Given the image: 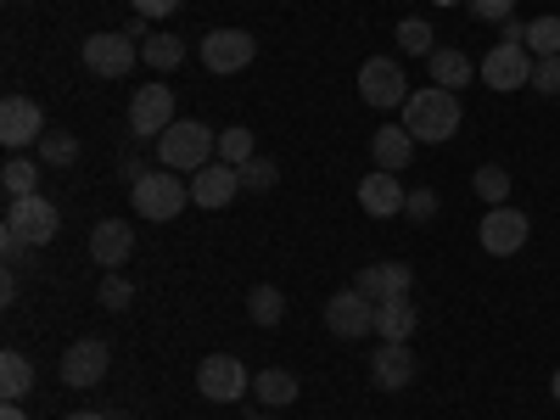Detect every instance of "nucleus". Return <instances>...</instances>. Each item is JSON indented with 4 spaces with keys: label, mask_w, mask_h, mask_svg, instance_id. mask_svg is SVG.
I'll list each match as a JSON object with an SVG mask.
<instances>
[{
    "label": "nucleus",
    "mask_w": 560,
    "mask_h": 420,
    "mask_svg": "<svg viewBox=\"0 0 560 420\" xmlns=\"http://www.w3.org/2000/svg\"><path fill=\"white\" fill-rule=\"evenodd\" d=\"M404 118V129L415 135V147H420V140H427V147H443V140H454L459 135V96H454V90H443V84H427V90H415V96L398 107Z\"/></svg>",
    "instance_id": "nucleus-1"
},
{
    "label": "nucleus",
    "mask_w": 560,
    "mask_h": 420,
    "mask_svg": "<svg viewBox=\"0 0 560 420\" xmlns=\"http://www.w3.org/2000/svg\"><path fill=\"white\" fill-rule=\"evenodd\" d=\"M219 158V135L213 124H197V118H174L163 135H158V163L174 168V174H197Z\"/></svg>",
    "instance_id": "nucleus-2"
},
{
    "label": "nucleus",
    "mask_w": 560,
    "mask_h": 420,
    "mask_svg": "<svg viewBox=\"0 0 560 420\" xmlns=\"http://www.w3.org/2000/svg\"><path fill=\"white\" fill-rule=\"evenodd\" d=\"M185 202H191V179H179L174 168H152L147 179H135V185H129V208H135L140 219H152V224L179 219Z\"/></svg>",
    "instance_id": "nucleus-3"
},
{
    "label": "nucleus",
    "mask_w": 560,
    "mask_h": 420,
    "mask_svg": "<svg viewBox=\"0 0 560 420\" xmlns=\"http://www.w3.org/2000/svg\"><path fill=\"white\" fill-rule=\"evenodd\" d=\"M409 96H415V90H409V79H404V68H398L393 57H370V62L359 68V102H364V107L393 113V107H404Z\"/></svg>",
    "instance_id": "nucleus-4"
},
{
    "label": "nucleus",
    "mask_w": 560,
    "mask_h": 420,
    "mask_svg": "<svg viewBox=\"0 0 560 420\" xmlns=\"http://www.w3.org/2000/svg\"><path fill=\"white\" fill-rule=\"evenodd\" d=\"M197 393L213 398V404H242V398L253 393L247 364H242L236 353H208V359L197 364Z\"/></svg>",
    "instance_id": "nucleus-5"
},
{
    "label": "nucleus",
    "mask_w": 560,
    "mask_h": 420,
    "mask_svg": "<svg viewBox=\"0 0 560 420\" xmlns=\"http://www.w3.org/2000/svg\"><path fill=\"white\" fill-rule=\"evenodd\" d=\"M477 236H482V253L488 258H516L522 247H527V236H533V219L522 213V208H488L482 213V230H477Z\"/></svg>",
    "instance_id": "nucleus-6"
},
{
    "label": "nucleus",
    "mask_w": 560,
    "mask_h": 420,
    "mask_svg": "<svg viewBox=\"0 0 560 420\" xmlns=\"http://www.w3.org/2000/svg\"><path fill=\"white\" fill-rule=\"evenodd\" d=\"M325 331L342 337V342H359L376 331V303H370L359 287H342L331 303H325Z\"/></svg>",
    "instance_id": "nucleus-7"
},
{
    "label": "nucleus",
    "mask_w": 560,
    "mask_h": 420,
    "mask_svg": "<svg viewBox=\"0 0 560 420\" xmlns=\"http://www.w3.org/2000/svg\"><path fill=\"white\" fill-rule=\"evenodd\" d=\"M202 62H208V73H242V68H253V57H258V39L247 34V28H213V34H202Z\"/></svg>",
    "instance_id": "nucleus-8"
},
{
    "label": "nucleus",
    "mask_w": 560,
    "mask_h": 420,
    "mask_svg": "<svg viewBox=\"0 0 560 420\" xmlns=\"http://www.w3.org/2000/svg\"><path fill=\"white\" fill-rule=\"evenodd\" d=\"M107 364H113V348H107L102 337H79L73 348H62L57 376H62V387L84 393V387H96V382L107 376Z\"/></svg>",
    "instance_id": "nucleus-9"
},
{
    "label": "nucleus",
    "mask_w": 560,
    "mask_h": 420,
    "mask_svg": "<svg viewBox=\"0 0 560 420\" xmlns=\"http://www.w3.org/2000/svg\"><path fill=\"white\" fill-rule=\"evenodd\" d=\"M135 39L118 28V34H90L84 45H79V62L96 73V79H129V68H135Z\"/></svg>",
    "instance_id": "nucleus-10"
},
{
    "label": "nucleus",
    "mask_w": 560,
    "mask_h": 420,
    "mask_svg": "<svg viewBox=\"0 0 560 420\" xmlns=\"http://www.w3.org/2000/svg\"><path fill=\"white\" fill-rule=\"evenodd\" d=\"M174 124V90L168 84H140L129 96V135L135 140H158Z\"/></svg>",
    "instance_id": "nucleus-11"
},
{
    "label": "nucleus",
    "mask_w": 560,
    "mask_h": 420,
    "mask_svg": "<svg viewBox=\"0 0 560 420\" xmlns=\"http://www.w3.org/2000/svg\"><path fill=\"white\" fill-rule=\"evenodd\" d=\"M0 224H12L28 247H45V242H57L62 213H57V202H45V197H18V202H7V219Z\"/></svg>",
    "instance_id": "nucleus-12"
},
{
    "label": "nucleus",
    "mask_w": 560,
    "mask_h": 420,
    "mask_svg": "<svg viewBox=\"0 0 560 420\" xmlns=\"http://www.w3.org/2000/svg\"><path fill=\"white\" fill-rule=\"evenodd\" d=\"M533 51H527V45H493V51L482 57V84L488 90H499V96H504V90H522V84H533Z\"/></svg>",
    "instance_id": "nucleus-13"
},
{
    "label": "nucleus",
    "mask_w": 560,
    "mask_h": 420,
    "mask_svg": "<svg viewBox=\"0 0 560 420\" xmlns=\"http://www.w3.org/2000/svg\"><path fill=\"white\" fill-rule=\"evenodd\" d=\"M236 197H242V168H230V163H208V168H197V174H191V202H197V208L219 213V208H230Z\"/></svg>",
    "instance_id": "nucleus-14"
},
{
    "label": "nucleus",
    "mask_w": 560,
    "mask_h": 420,
    "mask_svg": "<svg viewBox=\"0 0 560 420\" xmlns=\"http://www.w3.org/2000/svg\"><path fill=\"white\" fill-rule=\"evenodd\" d=\"M404 202H409V191H404L398 174L370 168V174L359 179V208H364L370 219H393V213H404Z\"/></svg>",
    "instance_id": "nucleus-15"
},
{
    "label": "nucleus",
    "mask_w": 560,
    "mask_h": 420,
    "mask_svg": "<svg viewBox=\"0 0 560 420\" xmlns=\"http://www.w3.org/2000/svg\"><path fill=\"white\" fill-rule=\"evenodd\" d=\"M353 287H359V292H364L370 303H387V298H409V287H415V269H409V264H398V258H387V264H364Z\"/></svg>",
    "instance_id": "nucleus-16"
},
{
    "label": "nucleus",
    "mask_w": 560,
    "mask_h": 420,
    "mask_svg": "<svg viewBox=\"0 0 560 420\" xmlns=\"http://www.w3.org/2000/svg\"><path fill=\"white\" fill-rule=\"evenodd\" d=\"M45 135V113H39V102H28V96H7L0 102V140L18 152V147H28V140H39Z\"/></svg>",
    "instance_id": "nucleus-17"
},
{
    "label": "nucleus",
    "mask_w": 560,
    "mask_h": 420,
    "mask_svg": "<svg viewBox=\"0 0 560 420\" xmlns=\"http://www.w3.org/2000/svg\"><path fill=\"white\" fill-rule=\"evenodd\" d=\"M370 382H376L382 393H404L415 382V353L409 342H382L376 353H370Z\"/></svg>",
    "instance_id": "nucleus-18"
},
{
    "label": "nucleus",
    "mask_w": 560,
    "mask_h": 420,
    "mask_svg": "<svg viewBox=\"0 0 560 420\" xmlns=\"http://www.w3.org/2000/svg\"><path fill=\"white\" fill-rule=\"evenodd\" d=\"M135 253V230L129 219H102L96 230H90V258H96L102 269H124Z\"/></svg>",
    "instance_id": "nucleus-19"
},
{
    "label": "nucleus",
    "mask_w": 560,
    "mask_h": 420,
    "mask_svg": "<svg viewBox=\"0 0 560 420\" xmlns=\"http://www.w3.org/2000/svg\"><path fill=\"white\" fill-rule=\"evenodd\" d=\"M370 158H376V168H387V174L409 168V158H415V135H409L404 124H382L376 135H370Z\"/></svg>",
    "instance_id": "nucleus-20"
},
{
    "label": "nucleus",
    "mask_w": 560,
    "mask_h": 420,
    "mask_svg": "<svg viewBox=\"0 0 560 420\" xmlns=\"http://www.w3.org/2000/svg\"><path fill=\"white\" fill-rule=\"evenodd\" d=\"M427 68H432V84H443V90H465L477 79V62L465 51H454V45H438V51L427 57Z\"/></svg>",
    "instance_id": "nucleus-21"
},
{
    "label": "nucleus",
    "mask_w": 560,
    "mask_h": 420,
    "mask_svg": "<svg viewBox=\"0 0 560 420\" xmlns=\"http://www.w3.org/2000/svg\"><path fill=\"white\" fill-rule=\"evenodd\" d=\"M415 325H420V314H415L409 298H387V303H376V337H382V342H409V337H415Z\"/></svg>",
    "instance_id": "nucleus-22"
},
{
    "label": "nucleus",
    "mask_w": 560,
    "mask_h": 420,
    "mask_svg": "<svg viewBox=\"0 0 560 420\" xmlns=\"http://www.w3.org/2000/svg\"><path fill=\"white\" fill-rule=\"evenodd\" d=\"M28 393H34V364H28V353L7 348V353H0V398L23 404Z\"/></svg>",
    "instance_id": "nucleus-23"
},
{
    "label": "nucleus",
    "mask_w": 560,
    "mask_h": 420,
    "mask_svg": "<svg viewBox=\"0 0 560 420\" xmlns=\"http://www.w3.org/2000/svg\"><path fill=\"white\" fill-rule=\"evenodd\" d=\"M258 404L264 409H292L298 404V376H292V370H258Z\"/></svg>",
    "instance_id": "nucleus-24"
},
{
    "label": "nucleus",
    "mask_w": 560,
    "mask_h": 420,
    "mask_svg": "<svg viewBox=\"0 0 560 420\" xmlns=\"http://www.w3.org/2000/svg\"><path fill=\"white\" fill-rule=\"evenodd\" d=\"M0 185H7V202L39 197V168H34L28 158H7V168H0Z\"/></svg>",
    "instance_id": "nucleus-25"
},
{
    "label": "nucleus",
    "mask_w": 560,
    "mask_h": 420,
    "mask_svg": "<svg viewBox=\"0 0 560 420\" xmlns=\"http://www.w3.org/2000/svg\"><path fill=\"white\" fill-rule=\"evenodd\" d=\"M247 314H253V325H264V331H269V325L287 319V292H280V287H253Z\"/></svg>",
    "instance_id": "nucleus-26"
},
{
    "label": "nucleus",
    "mask_w": 560,
    "mask_h": 420,
    "mask_svg": "<svg viewBox=\"0 0 560 420\" xmlns=\"http://www.w3.org/2000/svg\"><path fill=\"white\" fill-rule=\"evenodd\" d=\"M140 57H147L158 73H174V68L185 62V39H179V34H152L147 45H140Z\"/></svg>",
    "instance_id": "nucleus-27"
},
{
    "label": "nucleus",
    "mask_w": 560,
    "mask_h": 420,
    "mask_svg": "<svg viewBox=\"0 0 560 420\" xmlns=\"http://www.w3.org/2000/svg\"><path fill=\"white\" fill-rule=\"evenodd\" d=\"M247 158H258V147H253V129H247V124H230V129H219V163L242 168Z\"/></svg>",
    "instance_id": "nucleus-28"
},
{
    "label": "nucleus",
    "mask_w": 560,
    "mask_h": 420,
    "mask_svg": "<svg viewBox=\"0 0 560 420\" xmlns=\"http://www.w3.org/2000/svg\"><path fill=\"white\" fill-rule=\"evenodd\" d=\"M471 185H477V197H482L488 208H504V202H510V185H516V179H510V168H499V163H482Z\"/></svg>",
    "instance_id": "nucleus-29"
},
{
    "label": "nucleus",
    "mask_w": 560,
    "mask_h": 420,
    "mask_svg": "<svg viewBox=\"0 0 560 420\" xmlns=\"http://www.w3.org/2000/svg\"><path fill=\"white\" fill-rule=\"evenodd\" d=\"M522 45H527L533 57H560V18H555V12L533 18V23H527V39H522Z\"/></svg>",
    "instance_id": "nucleus-30"
},
{
    "label": "nucleus",
    "mask_w": 560,
    "mask_h": 420,
    "mask_svg": "<svg viewBox=\"0 0 560 420\" xmlns=\"http://www.w3.org/2000/svg\"><path fill=\"white\" fill-rule=\"evenodd\" d=\"M73 158H79V140H73L68 129H45V135H39V163H45V168H68Z\"/></svg>",
    "instance_id": "nucleus-31"
},
{
    "label": "nucleus",
    "mask_w": 560,
    "mask_h": 420,
    "mask_svg": "<svg viewBox=\"0 0 560 420\" xmlns=\"http://www.w3.org/2000/svg\"><path fill=\"white\" fill-rule=\"evenodd\" d=\"M96 303H102V308H113V314H124V308L135 303V287H129V275H124V269H102Z\"/></svg>",
    "instance_id": "nucleus-32"
},
{
    "label": "nucleus",
    "mask_w": 560,
    "mask_h": 420,
    "mask_svg": "<svg viewBox=\"0 0 560 420\" xmlns=\"http://www.w3.org/2000/svg\"><path fill=\"white\" fill-rule=\"evenodd\" d=\"M398 51L404 57H432L438 45H432V23L427 18H404L398 23Z\"/></svg>",
    "instance_id": "nucleus-33"
},
{
    "label": "nucleus",
    "mask_w": 560,
    "mask_h": 420,
    "mask_svg": "<svg viewBox=\"0 0 560 420\" xmlns=\"http://www.w3.org/2000/svg\"><path fill=\"white\" fill-rule=\"evenodd\" d=\"M275 179H280V168H275L269 158H247V163H242V191H253V197H258V191H275Z\"/></svg>",
    "instance_id": "nucleus-34"
},
{
    "label": "nucleus",
    "mask_w": 560,
    "mask_h": 420,
    "mask_svg": "<svg viewBox=\"0 0 560 420\" xmlns=\"http://www.w3.org/2000/svg\"><path fill=\"white\" fill-rule=\"evenodd\" d=\"M404 219H415V224L438 219V191H432V185H420V191H409V202H404Z\"/></svg>",
    "instance_id": "nucleus-35"
},
{
    "label": "nucleus",
    "mask_w": 560,
    "mask_h": 420,
    "mask_svg": "<svg viewBox=\"0 0 560 420\" xmlns=\"http://www.w3.org/2000/svg\"><path fill=\"white\" fill-rule=\"evenodd\" d=\"M533 90L538 96H560V57H538L533 62Z\"/></svg>",
    "instance_id": "nucleus-36"
},
{
    "label": "nucleus",
    "mask_w": 560,
    "mask_h": 420,
    "mask_svg": "<svg viewBox=\"0 0 560 420\" xmlns=\"http://www.w3.org/2000/svg\"><path fill=\"white\" fill-rule=\"evenodd\" d=\"M471 7V18H482V23H504L510 12H516V0H465Z\"/></svg>",
    "instance_id": "nucleus-37"
},
{
    "label": "nucleus",
    "mask_w": 560,
    "mask_h": 420,
    "mask_svg": "<svg viewBox=\"0 0 560 420\" xmlns=\"http://www.w3.org/2000/svg\"><path fill=\"white\" fill-rule=\"evenodd\" d=\"M0 253H7V264H23V258H28L34 247H28V242L18 236V230H12V224H0Z\"/></svg>",
    "instance_id": "nucleus-38"
},
{
    "label": "nucleus",
    "mask_w": 560,
    "mask_h": 420,
    "mask_svg": "<svg viewBox=\"0 0 560 420\" xmlns=\"http://www.w3.org/2000/svg\"><path fill=\"white\" fill-rule=\"evenodd\" d=\"M147 174H152V168H147V158H140V152H124V158H118V179H124V185L147 179Z\"/></svg>",
    "instance_id": "nucleus-39"
},
{
    "label": "nucleus",
    "mask_w": 560,
    "mask_h": 420,
    "mask_svg": "<svg viewBox=\"0 0 560 420\" xmlns=\"http://www.w3.org/2000/svg\"><path fill=\"white\" fill-rule=\"evenodd\" d=\"M168 12H179V0H135V18H168Z\"/></svg>",
    "instance_id": "nucleus-40"
},
{
    "label": "nucleus",
    "mask_w": 560,
    "mask_h": 420,
    "mask_svg": "<svg viewBox=\"0 0 560 420\" xmlns=\"http://www.w3.org/2000/svg\"><path fill=\"white\" fill-rule=\"evenodd\" d=\"M0 303H7V308L18 303V275H12V269H7V275H0Z\"/></svg>",
    "instance_id": "nucleus-41"
},
{
    "label": "nucleus",
    "mask_w": 560,
    "mask_h": 420,
    "mask_svg": "<svg viewBox=\"0 0 560 420\" xmlns=\"http://www.w3.org/2000/svg\"><path fill=\"white\" fill-rule=\"evenodd\" d=\"M0 420H28V415H23L18 404H7V409H0Z\"/></svg>",
    "instance_id": "nucleus-42"
},
{
    "label": "nucleus",
    "mask_w": 560,
    "mask_h": 420,
    "mask_svg": "<svg viewBox=\"0 0 560 420\" xmlns=\"http://www.w3.org/2000/svg\"><path fill=\"white\" fill-rule=\"evenodd\" d=\"M68 420H107L102 409H79V415H68Z\"/></svg>",
    "instance_id": "nucleus-43"
},
{
    "label": "nucleus",
    "mask_w": 560,
    "mask_h": 420,
    "mask_svg": "<svg viewBox=\"0 0 560 420\" xmlns=\"http://www.w3.org/2000/svg\"><path fill=\"white\" fill-rule=\"evenodd\" d=\"M549 393H555V404H560V370H555V376H549Z\"/></svg>",
    "instance_id": "nucleus-44"
},
{
    "label": "nucleus",
    "mask_w": 560,
    "mask_h": 420,
    "mask_svg": "<svg viewBox=\"0 0 560 420\" xmlns=\"http://www.w3.org/2000/svg\"><path fill=\"white\" fill-rule=\"evenodd\" d=\"M432 7H454V0H432Z\"/></svg>",
    "instance_id": "nucleus-45"
},
{
    "label": "nucleus",
    "mask_w": 560,
    "mask_h": 420,
    "mask_svg": "<svg viewBox=\"0 0 560 420\" xmlns=\"http://www.w3.org/2000/svg\"><path fill=\"white\" fill-rule=\"evenodd\" d=\"M253 420H258V415H253Z\"/></svg>",
    "instance_id": "nucleus-46"
}]
</instances>
